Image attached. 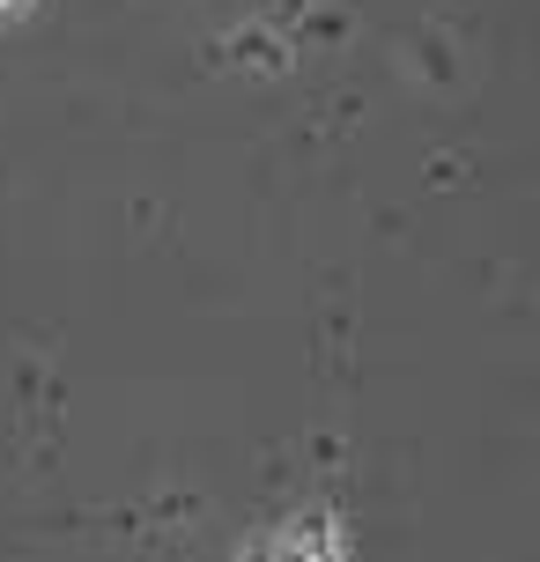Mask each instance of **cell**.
<instances>
[{
	"instance_id": "6da1fadb",
	"label": "cell",
	"mask_w": 540,
	"mask_h": 562,
	"mask_svg": "<svg viewBox=\"0 0 540 562\" xmlns=\"http://www.w3.org/2000/svg\"><path fill=\"white\" fill-rule=\"evenodd\" d=\"M0 8H8V0H0Z\"/></svg>"
}]
</instances>
